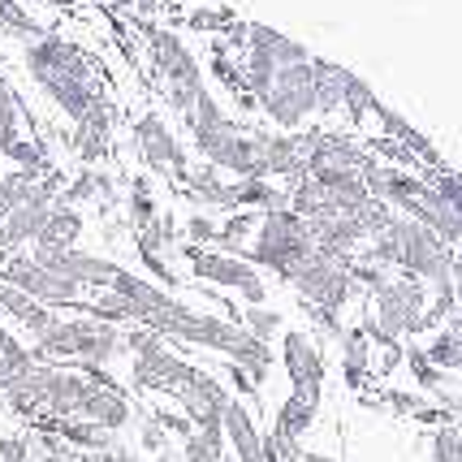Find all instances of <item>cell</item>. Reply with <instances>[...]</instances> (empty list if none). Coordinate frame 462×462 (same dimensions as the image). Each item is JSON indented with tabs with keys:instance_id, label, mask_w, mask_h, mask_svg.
Returning <instances> with one entry per match:
<instances>
[{
	"instance_id": "cell-1",
	"label": "cell",
	"mask_w": 462,
	"mask_h": 462,
	"mask_svg": "<svg viewBox=\"0 0 462 462\" xmlns=\"http://www.w3.org/2000/svg\"><path fill=\"white\" fill-rule=\"evenodd\" d=\"M311 251H316V238H311V225L302 217H294V212H260L255 217V234L246 242L242 260H251L255 268H268L273 277L290 282V273Z\"/></svg>"
},
{
	"instance_id": "cell-2",
	"label": "cell",
	"mask_w": 462,
	"mask_h": 462,
	"mask_svg": "<svg viewBox=\"0 0 462 462\" xmlns=\"http://www.w3.org/2000/svg\"><path fill=\"white\" fill-rule=\"evenodd\" d=\"M367 333L376 346H402L406 337H423V311H428V285L415 277H393L381 294L367 299Z\"/></svg>"
},
{
	"instance_id": "cell-3",
	"label": "cell",
	"mask_w": 462,
	"mask_h": 462,
	"mask_svg": "<svg viewBox=\"0 0 462 462\" xmlns=\"http://www.w3.org/2000/svg\"><path fill=\"white\" fill-rule=\"evenodd\" d=\"M290 290L302 299V307H311L316 316H342V307L363 299L355 282H350V260H328L320 251H311L307 260L290 273Z\"/></svg>"
},
{
	"instance_id": "cell-4",
	"label": "cell",
	"mask_w": 462,
	"mask_h": 462,
	"mask_svg": "<svg viewBox=\"0 0 462 462\" xmlns=\"http://www.w3.org/2000/svg\"><path fill=\"white\" fill-rule=\"evenodd\" d=\"M260 108V117L273 125V130H282V134H302L316 117V69H311V60L307 65H290V69H277V79H273V91L255 100Z\"/></svg>"
},
{
	"instance_id": "cell-5",
	"label": "cell",
	"mask_w": 462,
	"mask_h": 462,
	"mask_svg": "<svg viewBox=\"0 0 462 462\" xmlns=\"http://www.w3.org/2000/svg\"><path fill=\"white\" fill-rule=\"evenodd\" d=\"M18 65L40 91H48L52 82H100V74H96V65L87 60V52H82L79 43H69L65 35H57V31L43 35V40L22 43Z\"/></svg>"
},
{
	"instance_id": "cell-6",
	"label": "cell",
	"mask_w": 462,
	"mask_h": 462,
	"mask_svg": "<svg viewBox=\"0 0 462 462\" xmlns=\"http://www.w3.org/2000/svg\"><path fill=\"white\" fill-rule=\"evenodd\" d=\"M186 268H190L195 282H208V285H217V290H234L246 307H263L268 294H273L268 282H263V273L251 260L225 255V251H212V246L208 251H190Z\"/></svg>"
},
{
	"instance_id": "cell-7",
	"label": "cell",
	"mask_w": 462,
	"mask_h": 462,
	"mask_svg": "<svg viewBox=\"0 0 462 462\" xmlns=\"http://www.w3.org/2000/svg\"><path fill=\"white\" fill-rule=\"evenodd\" d=\"M130 143H134L139 161L147 164L152 173H161L164 181H178L181 173H186V164H190L186 143L173 134V125H169L161 113H139V117L130 121Z\"/></svg>"
},
{
	"instance_id": "cell-8",
	"label": "cell",
	"mask_w": 462,
	"mask_h": 462,
	"mask_svg": "<svg viewBox=\"0 0 462 462\" xmlns=\"http://www.w3.org/2000/svg\"><path fill=\"white\" fill-rule=\"evenodd\" d=\"M147 65H152V74H156V91H161V87H181V91H203V87H208L203 60L195 57L169 26H152Z\"/></svg>"
},
{
	"instance_id": "cell-9",
	"label": "cell",
	"mask_w": 462,
	"mask_h": 462,
	"mask_svg": "<svg viewBox=\"0 0 462 462\" xmlns=\"http://www.w3.org/2000/svg\"><path fill=\"white\" fill-rule=\"evenodd\" d=\"M282 367L294 393L320 402V384H324V355H320V342L311 328H285L282 333Z\"/></svg>"
},
{
	"instance_id": "cell-10",
	"label": "cell",
	"mask_w": 462,
	"mask_h": 462,
	"mask_svg": "<svg viewBox=\"0 0 462 462\" xmlns=\"http://www.w3.org/2000/svg\"><path fill=\"white\" fill-rule=\"evenodd\" d=\"M108 290L125 299V307H130V320L143 324V328H152L161 316H169V311L181 302V299H173L164 285H156L152 277H139V273H130V268H121Z\"/></svg>"
},
{
	"instance_id": "cell-11",
	"label": "cell",
	"mask_w": 462,
	"mask_h": 462,
	"mask_svg": "<svg viewBox=\"0 0 462 462\" xmlns=\"http://www.w3.org/2000/svg\"><path fill=\"white\" fill-rule=\"evenodd\" d=\"M134 402H130V393L125 389H104V384L91 381V393L82 398V411H79V420L87 423H100L104 432H113V437H121L130 423H134Z\"/></svg>"
},
{
	"instance_id": "cell-12",
	"label": "cell",
	"mask_w": 462,
	"mask_h": 462,
	"mask_svg": "<svg viewBox=\"0 0 462 462\" xmlns=\"http://www.w3.org/2000/svg\"><path fill=\"white\" fill-rule=\"evenodd\" d=\"M181 195L195 203L199 212H212V208H221L225 203V173L221 169H212V164L203 161H190L186 164V173L178 178Z\"/></svg>"
},
{
	"instance_id": "cell-13",
	"label": "cell",
	"mask_w": 462,
	"mask_h": 462,
	"mask_svg": "<svg viewBox=\"0 0 462 462\" xmlns=\"http://www.w3.org/2000/svg\"><path fill=\"white\" fill-rule=\"evenodd\" d=\"M43 96L52 100V108H57L60 117L79 125V121L104 100V87H100V82H52Z\"/></svg>"
},
{
	"instance_id": "cell-14",
	"label": "cell",
	"mask_w": 462,
	"mask_h": 462,
	"mask_svg": "<svg viewBox=\"0 0 462 462\" xmlns=\"http://www.w3.org/2000/svg\"><path fill=\"white\" fill-rule=\"evenodd\" d=\"M337 342H342V367H346V381L350 384H363V376L372 372V355H376V342H372V333L363 328V324H350L337 333Z\"/></svg>"
},
{
	"instance_id": "cell-15",
	"label": "cell",
	"mask_w": 462,
	"mask_h": 462,
	"mask_svg": "<svg viewBox=\"0 0 462 462\" xmlns=\"http://www.w3.org/2000/svg\"><path fill=\"white\" fill-rule=\"evenodd\" d=\"M43 432H57L69 449L96 454V458H100L104 449H113V445L121 441V437H113V432H104L100 423H87V420H60V423H52V428H43Z\"/></svg>"
},
{
	"instance_id": "cell-16",
	"label": "cell",
	"mask_w": 462,
	"mask_h": 462,
	"mask_svg": "<svg viewBox=\"0 0 462 462\" xmlns=\"http://www.w3.org/2000/svg\"><path fill=\"white\" fill-rule=\"evenodd\" d=\"M376 104H381V96H376V87L363 79V74H355V69H346L342 74V113L346 121L359 130L363 121L376 113Z\"/></svg>"
},
{
	"instance_id": "cell-17",
	"label": "cell",
	"mask_w": 462,
	"mask_h": 462,
	"mask_svg": "<svg viewBox=\"0 0 462 462\" xmlns=\"http://www.w3.org/2000/svg\"><path fill=\"white\" fill-rule=\"evenodd\" d=\"M316 411H320V402H311V398H302V393H290V398L277 406L273 437H282V441H299L302 432L316 423Z\"/></svg>"
},
{
	"instance_id": "cell-18",
	"label": "cell",
	"mask_w": 462,
	"mask_h": 462,
	"mask_svg": "<svg viewBox=\"0 0 462 462\" xmlns=\"http://www.w3.org/2000/svg\"><path fill=\"white\" fill-rule=\"evenodd\" d=\"M82 229H87V221H82L79 208H69V203H57V208L48 212V229H43L40 242L74 251V246H79V238H82Z\"/></svg>"
},
{
	"instance_id": "cell-19",
	"label": "cell",
	"mask_w": 462,
	"mask_h": 462,
	"mask_svg": "<svg viewBox=\"0 0 462 462\" xmlns=\"http://www.w3.org/2000/svg\"><path fill=\"white\" fill-rule=\"evenodd\" d=\"M161 217V199L152 195V186L143 178L130 181V195H125V221H130V234H139L147 225Z\"/></svg>"
},
{
	"instance_id": "cell-20",
	"label": "cell",
	"mask_w": 462,
	"mask_h": 462,
	"mask_svg": "<svg viewBox=\"0 0 462 462\" xmlns=\"http://www.w3.org/2000/svg\"><path fill=\"white\" fill-rule=\"evenodd\" d=\"M255 234V212H229L221 221V234H217V246L212 251H225V255H242L246 242Z\"/></svg>"
},
{
	"instance_id": "cell-21",
	"label": "cell",
	"mask_w": 462,
	"mask_h": 462,
	"mask_svg": "<svg viewBox=\"0 0 462 462\" xmlns=\"http://www.w3.org/2000/svg\"><path fill=\"white\" fill-rule=\"evenodd\" d=\"M238 324L251 333V337H260V342H268V346H273L277 333H285V316L277 307H268V302H263V307H242Z\"/></svg>"
},
{
	"instance_id": "cell-22",
	"label": "cell",
	"mask_w": 462,
	"mask_h": 462,
	"mask_svg": "<svg viewBox=\"0 0 462 462\" xmlns=\"http://www.w3.org/2000/svg\"><path fill=\"white\" fill-rule=\"evenodd\" d=\"M134 242H139V255H169V251H173V242H178V221L161 212L147 229L134 234Z\"/></svg>"
},
{
	"instance_id": "cell-23",
	"label": "cell",
	"mask_w": 462,
	"mask_h": 462,
	"mask_svg": "<svg viewBox=\"0 0 462 462\" xmlns=\"http://www.w3.org/2000/svg\"><path fill=\"white\" fill-rule=\"evenodd\" d=\"M181 238L190 242V251H208V246H217V234H221V221L212 217V212H190L186 221H181V229H178Z\"/></svg>"
},
{
	"instance_id": "cell-24",
	"label": "cell",
	"mask_w": 462,
	"mask_h": 462,
	"mask_svg": "<svg viewBox=\"0 0 462 462\" xmlns=\"http://www.w3.org/2000/svg\"><path fill=\"white\" fill-rule=\"evenodd\" d=\"M428 454H432V462H462V432L454 428V423L432 428V437H428Z\"/></svg>"
},
{
	"instance_id": "cell-25",
	"label": "cell",
	"mask_w": 462,
	"mask_h": 462,
	"mask_svg": "<svg viewBox=\"0 0 462 462\" xmlns=\"http://www.w3.org/2000/svg\"><path fill=\"white\" fill-rule=\"evenodd\" d=\"M428 181L437 186V195L462 217V178L458 173H449V169H428Z\"/></svg>"
},
{
	"instance_id": "cell-26",
	"label": "cell",
	"mask_w": 462,
	"mask_h": 462,
	"mask_svg": "<svg viewBox=\"0 0 462 462\" xmlns=\"http://www.w3.org/2000/svg\"><path fill=\"white\" fill-rule=\"evenodd\" d=\"M139 420V445L156 458V454H169V432H164L161 423H156V415H134Z\"/></svg>"
},
{
	"instance_id": "cell-27",
	"label": "cell",
	"mask_w": 462,
	"mask_h": 462,
	"mask_svg": "<svg viewBox=\"0 0 462 462\" xmlns=\"http://www.w3.org/2000/svg\"><path fill=\"white\" fill-rule=\"evenodd\" d=\"M152 415H156V423H161V428H164V432H169V437H178V441H186V437L195 432V428H190V420H186L181 411H169V406H156Z\"/></svg>"
},
{
	"instance_id": "cell-28",
	"label": "cell",
	"mask_w": 462,
	"mask_h": 462,
	"mask_svg": "<svg viewBox=\"0 0 462 462\" xmlns=\"http://www.w3.org/2000/svg\"><path fill=\"white\" fill-rule=\"evenodd\" d=\"M0 462H26V437H0Z\"/></svg>"
},
{
	"instance_id": "cell-29",
	"label": "cell",
	"mask_w": 462,
	"mask_h": 462,
	"mask_svg": "<svg viewBox=\"0 0 462 462\" xmlns=\"http://www.w3.org/2000/svg\"><path fill=\"white\" fill-rule=\"evenodd\" d=\"M100 462H143V458H139V449H134L130 441H117L113 449H104Z\"/></svg>"
},
{
	"instance_id": "cell-30",
	"label": "cell",
	"mask_w": 462,
	"mask_h": 462,
	"mask_svg": "<svg viewBox=\"0 0 462 462\" xmlns=\"http://www.w3.org/2000/svg\"><path fill=\"white\" fill-rule=\"evenodd\" d=\"M22 5H48V9H74L79 0H22Z\"/></svg>"
},
{
	"instance_id": "cell-31",
	"label": "cell",
	"mask_w": 462,
	"mask_h": 462,
	"mask_svg": "<svg viewBox=\"0 0 462 462\" xmlns=\"http://www.w3.org/2000/svg\"><path fill=\"white\" fill-rule=\"evenodd\" d=\"M108 5H121V9H130V5H139V0H108Z\"/></svg>"
},
{
	"instance_id": "cell-32",
	"label": "cell",
	"mask_w": 462,
	"mask_h": 462,
	"mask_svg": "<svg viewBox=\"0 0 462 462\" xmlns=\"http://www.w3.org/2000/svg\"><path fill=\"white\" fill-rule=\"evenodd\" d=\"M147 462H173V454H156V458H147Z\"/></svg>"
},
{
	"instance_id": "cell-33",
	"label": "cell",
	"mask_w": 462,
	"mask_h": 462,
	"mask_svg": "<svg viewBox=\"0 0 462 462\" xmlns=\"http://www.w3.org/2000/svg\"><path fill=\"white\" fill-rule=\"evenodd\" d=\"M0 178H5V156H0Z\"/></svg>"
},
{
	"instance_id": "cell-34",
	"label": "cell",
	"mask_w": 462,
	"mask_h": 462,
	"mask_svg": "<svg viewBox=\"0 0 462 462\" xmlns=\"http://www.w3.org/2000/svg\"><path fill=\"white\" fill-rule=\"evenodd\" d=\"M458 311H462V307H458Z\"/></svg>"
}]
</instances>
